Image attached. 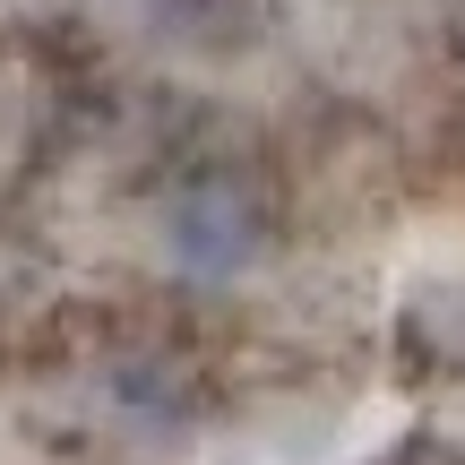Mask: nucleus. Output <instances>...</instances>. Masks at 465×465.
Masks as SVG:
<instances>
[{
    "label": "nucleus",
    "mask_w": 465,
    "mask_h": 465,
    "mask_svg": "<svg viewBox=\"0 0 465 465\" xmlns=\"http://www.w3.org/2000/svg\"><path fill=\"white\" fill-rule=\"evenodd\" d=\"M164 250L190 267V276H242L267 250V224L250 207V190L232 182H190L182 199L164 207Z\"/></svg>",
    "instance_id": "nucleus-1"
}]
</instances>
